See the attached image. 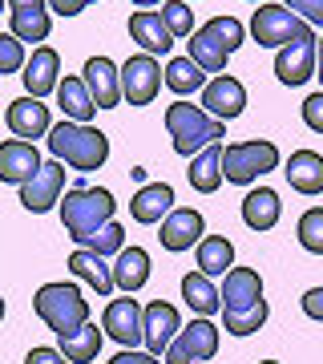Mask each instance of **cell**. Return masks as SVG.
Returning a JSON list of instances; mask_svg holds the SVG:
<instances>
[{
	"label": "cell",
	"mask_w": 323,
	"mask_h": 364,
	"mask_svg": "<svg viewBox=\"0 0 323 364\" xmlns=\"http://www.w3.org/2000/svg\"><path fill=\"white\" fill-rule=\"evenodd\" d=\"M114 210H117V203L105 186H73V191H65V198H61L65 235H69L77 247H85L102 227L114 223Z\"/></svg>",
	"instance_id": "cell-1"
},
{
	"label": "cell",
	"mask_w": 323,
	"mask_h": 364,
	"mask_svg": "<svg viewBox=\"0 0 323 364\" xmlns=\"http://www.w3.org/2000/svg\"><path fill=\"white\" fill-rule=\"evenodd\" d=\"M45 142H49V154L57 162L81 170V174L102 170L105 158H109V138L93 126H81V122H57Z\"/></svg>",
	"instance_id": "cell-2"
},
{
	"label": "cell",
	"mask_w": 323,
	"mask_h": 364,
	"mask_svg": "<svg viewBox=\"0 0 323 364\" xmlns=\"http://www.w3.org/2000/svg\"><path fill=\"white\" fill-rule=\"evenodd\" d=\"M33 312L49 324L53 336L61 340V336H73V332H81V328L89 324V299H85V291H81L77 284L57 279V284L37 287V296H33Z\"/></svg>",
	"instance_id": "cell-3"
},
{
	"label": "cell",
	"mask_w": 323,
	"mask_h": 364,
	"mask_svg": "<svg viewBox=\"0 0 323 364\" xmlns=\"http://www.w3.org/2000/svg\"><path fill=\"white\" fill-rule=\"evenodd\" d=\"M166 130L174 138V150L182 158H194V154H202L207 146L226 138V122L210 117L202 105H190L186 97H178L174 105H166Z\"/></svg>",
	"instance_id": "cell-4"
},
{
	"label": "cell",
	"mask_w": 323,
	"mask_h": 364,
	"mask_svg": "<svg viewBox=\"0 0 323 364\" xmlns=\"http://www.w3.org/2000/svg\"><path fill=\"white\" fill-rule=\"evenodd\" d=\"M267 170H279V146L267 138H246V142H231L222 150V178L234 186H251Z\"/></svg>",
	"instance_id": "cell-5"
},
{
	"label": "cell",
	"mask_w": 323,
	"mask_h": 364,
	"mask_svg": "<svg viewBox=\"0 0 323 364\" xmlns=\"http://www.w3.org/2000/svg\"><path fill=\"white\" fill-rule=\"evenodd\" d=\"M251 37L263 45V49H283V45H295V41L315 37L307 21H299L287 4H258L255 16H251Z\"/></svg>",
	"instance_id": "cell-6"
},
{
	"label": "cell",
	"mask_w": 323,
	"mask_h": 364,
	"mask_svg": "<svg viewBox=\"0 0 323 364\" xmlns=\"http://www.w3.org/2000/svg\"><path fill=\"white\" fill-rule=\"evenodd\" d=\"M219 340H222L219 328L198 316V320H190V324L174 336V344L166 348L162 360H166V364H207V360L219 356Z\"/></svg>",
	"instance_id": "cell-7"
},
{
	"label": "cell",
	"mask_w": 323,
	"mask_h": 364,
	"mask_svg": "<svg viewBox=\"0 0 323 364\" xmlns=\"http://www.w3.org/2000/svg\"><path fill=\"white\" fill-rule=\"evenodd\" d=\"M102 332L105 336H114L121 348H138V344H146V308L138 304V299H109L102 312Z\"/></svg>",
	"instance_id": "cell-8"
},
{
	"label": "cell",
	"mask_w": 323,
	"mask_h": 364,
	"mask_svg": "<svg viewBox=\"0 0 323 364\" xmlns=\"http://www.w3.org/2000/svg\"><path fill=\"white\" fill-rule=\"evenodd\" d=\"M162 85H166V69L158 65L150 53H138L121 65V97L129 105H150Z\"/></svg>",
	"instance_id": "cell-9"
},
{
	"label": "cell",
	"mask_w": 323,
	"mask_h": 364,
	"mask_svg": "<svg viewBox=\"0 0 323 364\" xmlns=\"http://www.w3.org/2000/svg\"><path fill=\"white\" fill-rule=\"evenodd\" d=\"M61 195H65V162L53 158L21 186V207L33 210V215H45V210L61 207Z\"/></svg>",
	"instance_id": "cell-10"
},
{
	"label": "cell",
	"mask_w": 323,
	"mask_h": 364,
	"mask_svg": "<svg viewBox=\"0 0 323 364\" xmlns=\"http://www.w3.org/2000/svg\"><path fill=\"white\" fill-rule=\"evenodd\" d=\"M162 247L174 251V255H182V251H190L198 247L202 239H207V219H202V210H194V207H174L162 219Z\"/></svg>",
	"instance_id": "cell-11"
},
{
	"label": "cell",
	"mask_w": 323,
	"mask_h": 364,
	"mask_svg": "<svg viewBox=\"0 0 323 364\" xmlns=\"http://www.w3.org/2000/svg\"><path fill=\"white\" fill-rule=\"evenodd\" d=\"M315 65H319V37L295 41V45H283L279 57H275V77L283 85H303V81L315 77Z\"/></svg>",
	"instance_id": "cell-12"
},
{
	"label": "cell",
	"mask_w": 323,
	"mask_h": 364,
	"mask_svg": "<svg viewBox=\"0 0 323 364\" xmlns=\"http://www.w3.org/2000/svg\"><path fill=\"white\" fill-rule=\"evenodd\" d=\"M9 25H13V37L16 41H49V28H53V9L49 0H9Z\"/></svg>",
	"instance_id": "cell-13"
},
{
	"label": "cell",
	"mask_w": 323,
	"mask_h": 364,
	"mask_svg": "<svg viewBox=\"0 0 323 364\" xmlns=\"http://www.w3.org/2000/svg\"><path fill=\"white\" fill-rule=\"evenodd\" d=\"M202 109L210 117H219V122H234V117L246 109V90L243 81L231 77V73H219V77L207 81V90H202Z\"/></svg>",
	"instance_id": "cell-14"
},
{
	"label": "cell",
	"mask_w": 323,
	"mask_h": 364,
	"mask_svg": "<svg viewBox=\"0 0 323 364\" xmlns=\"http://www.w3.org/2000/svg\"><path fill=\"white\" fill-rule=\"evenodd\" d=\"M4 122H9V130L16 134V138H25V142H33V138H49L53 130V117H49V105L40 102V97H16V102H9V109H4Z\"/></svg>",
	"instance_id": "cell-15"
},
{
	"label": "cell",
	"mask_w": 323,
	"mask_h": 364,
	"mask_svg": "<svg viewBox=\"0 0 323 364\" xmlns=\"http://www.w3.org/2000/svg\"><path fill=\"white\" fill-rule=\"evenodd\" d=\"M81 77L89 85L97 109H117V105L126 102L121 97V65H114L109 57H89L85 69H81Z\"/></svg>",
	"instance_id": "cell-16"
},
{
	"label": "cell",
	"mask_w": 323,
	"mask_h": 364,
	"mask_svg": "<svg viewBox=\"0 0 323 364\" xmlns=\"http://www.w3.org/2000/svg\"><path fill=\"white\" fill-rule=\"evenodd\" d=\"M222 312H251L263 304V275L255 267H231L222 275Z\"/></svg>",
	"instance_id": "cell-17"
},
{
	"label": "cell",
	"mask_w": 323,
	"mask_h": 364,
	"mask_svg": "<svg viewBox=\"0 0 323 364\" xmlns=\"http://www.w3.org/2000/svg\"><path fill=\"white\" fill-rule=\"evenodd\" d=\"M178 332H182V316L174 304H166V299L146 304V352L150 356H166V348L174 344Z\"/></svg>",
	"instance_id": "cell-18"
},
{
	"label": "cell",
	"mask_w": 323,
	"mask_h": 364,
	"mask_svg": "<svg viewBox=\"0 0 323 364\" xmlns=\"http://www.w3.org/2000/svg\"><path fill=\"white\" fill-rule=\"evenodd\" d=\"M45 166L37 154V146L25 142V138H9V142H0V182H9V186H25L37 170Z\"/></svg>",
	"instance_id": "cell-19"
},
{
	"label": "cell",
	"mask_w": 323,
	"mask_h": 364,
	"mask_svg": "<svg viewBox=\"0 0 323 364\" xmlns=\"http://www.w3.org/2000/svg\"><path fill=\"white\" fill-rule=\"evenodd\" d=\"M21 81H25L28 97H40V102H45V93H57V85H61V57H57V49L37 45L25 73H21Z\"/></svg>",
	"instance_id": "cell-20"
},
{
	"label": "cell",
	"mask_w": 323,
	"mask_h": 364,
	"mask_svg": "<svg viewBox=\"0 0 323 364\" xmlns=\"http://www.w3.org/2000/svg\"><path fill=\"white\" fill-rule=\"evenodd\" d=\"M170 210H174V186L170 182H146L142 191L129 198V215H133V223H142V227L162 223Z\"/></svg>",
	"instance_id": "cell-21"
},
{
	"label": "cell",
	"mask_w": 323,
	"mask_h": 364,
	"mask_svg": "<svg viewBox=\"0 0 323 364\" xmlns=\"http://www.w3.org/2000/svg\"><path fill=\"white\" fill-rule=\"evenodd\" d=\"M129 37L138 41V45H142V53H150V57L174 49V33L166 28V21H162V13H158V9H142V13L129 16Z\"/></svg>",
	"instance_id": "cell-22"
},
{
	"label": "cell",
	"mask_w": 323,
	"mask_h": 364,
	"mask_svg": "<svg viewBox=\"0 0 323 364\" xmlns=\"http://www.w3.org/2000/svg\"><path fill=\"white\" fill-rule=\"evenodd\" d=\"M291 191L299 195H323V154L319 150H295L283 166Z\"/></svg>",
	"instance_id": "cell-23"
},
{
	"label": "cell",
	"mask_w": 323,
	"mask_h": 364,
	"mask_svg": "<svg viewBox=\"0 0 323 364\" xmlns=\"http://www.w3.org/2000/svg\"><path fill=\"white\" fill-rule=\"evenodd\" d=\"M114 284L121 296H133L150 284V251L146 247H126L114 259Z\"/></svg>",
	"instance_id": "cell-24"
},
{
	"label": "cell",
	"mask_w": 323,
	"mask_h": 364,
	"mask_svg": "<svg viewBox=\"0 0 323 364\" xmlns=\"http://www.w3.org/2000/svg\"><path fill=\"white\" fill-rule=\"evenodd\" d=\"M283 215V203L275 195L271 186H255V191H246L243 198V223L251 231H271L275 223Z\"/></svg>",
	"instance_id": "cell-25"
},
{
	"label": "cell",
	"mask_w": 323,
	"mask_h": 364,
	"mask_svg": "<svg viewBox=\"0 0 323 364\" xmlns=\"http://www.w3.org/2000/svg\"><path fill=\"white\" fill-rule=\"evenodd\" d=\"M57 105H61L65 122H81V126H89V117L97 114V102H93L85 77H65L57 85Z\"/></svg>",
	"instance_id": "cell-26"
},
{
	"label": "cell",
	"mask_w": 323,
	"mask_h": 364,
	"mask_svg": "<svg viewBox=\"0 0 323 364\" xmlns=\"http://www.w3.org/2000/svg\"><path fill=\"white\" fill-rule=\"evenodd\" d=\"M182 299L190 304L194 316H202V320H210L214 312H222V291L214 287V279L202 272H190L182 275Z\"/></svg>",
	"instance_id": "cell-27"
},
{
	"label": "cell",
	"mask_w": 323,
	"mask_h": 364,
	"mask_svg": "<svg viewBox=\"0 0 323 364\" xmlns=\"http://www.w3.org/2000/svg\"><path fill=\"white\" fill-rule=\"evenodd\" d=\"M69 272L77 275V279H85V284L97 291V296H114V267L102 259V255H93V251L77 247L73 255H69Z\"/></svg>",
	"instance_id": "cell-28"
},
{
	"label": "cell",
	"mask_w": 323,
	"mask_h": 364,
	"mask_svg": "<svg viewBox=\"0 0 323 364\" xmlns=\"http://www.w3.org/2000/svg\"><path fill=\"white\" fill-rule=\"evenodd\" d=\"M222 150H226V146L214 142V146H207L202 154L190 158L186 178H190V186L198 191V195H214V191L222 186Z\"/></svg>",
	"instance_id": "cell-29"
},
{
	"label": "cell",
	"mask_w": 323,
	"mask_h": 364,
	"mask_svg": "<svg viewBox=\"0 0 323 364\" xmlns=\"http://www.w3.org/2000/svg\"><path fill=\"white\" fill-rule=\"evenodd\" d=\"M234 267V243L226 235H207L202 243H198V272L202 275H226Z\"/></svg>",
	"instance_id": "cell-30"
},
{
	"label": "cell",
	"mask_w": 323,
	"mask_h": 364,
	"mask_svg": "<svg viewBox=\"0 0 323 364\" xmlns=\"http://www.w3.org/2000/svg\"><path fill=\"white\" fill-rule=\"evenodd\" d=\"M166 90H174L178 97H190V93L207 90V69L198 65L194 57H174L166 65Z\"/></svg>",
	"instance_id": "cell-31"
},
{
	"label": "cell",
	"mask_w": 323,
	"mask_h": 364,
	"mask_svg": "<svg viewBox=\"0 0 323 364\" xmlns=\"http://www.w3.org/2000/svg\"><path fill=\"white\" fill-rule=\"evenodd\" d=\"M186 57H194V61L207 69V73H214V77H219L222 69H226V57H231V53L222 49V45L210 37L207 28H194V37L186 41Z\"/></svg>",
	"instance_id": "cell-32"
},
{
	"label": "cell",
	"mask_w": 323,
	"mask_h": 364,
	"mask_svg": "<svg viewBox=\"0 0 323 364\" xmlns=\"http://www.w3.org/2000/svg\"><path fill=\"white\" fill-rule=\"evenodd\" d=\"M57 344H61L69 364H93L97 352H102V332H97V324H85L81 332H73V336H61Z\"/></svg>",
	"instance_id": "cell-33"
},
{
	"label": "cell",
	"mask_w": 323,
	"mask_h": 364,
	"mask_svg": "<svg viewBox=\"0 0 323 364\" xmlns=\"http://www.w3.org/2000/svg\"><path fill=\"white\" fill-rule=\"evenodd\" d=\"M295 239H299V247H303V251L323 255V207H311V210H303V215H299Z\"/></svg>",
	"instance_id": "cell-34"
},
{
	"label": "cell",
	"mask_w": 323,
	"mask_h": 364,
	"mask_svg": "<svg viewBox=\"0 0 323 364\" xmlns=\"http://www.w3.org/2000/svg\"><path fill=\"white\" fill-rule=\"evenodd\" d=\"M267 316H271V308H267V299H263L251 312H222V328H226L231 336H255L258 328L267 324Z\"/></svg>",
	"instance_id": "cell-35"
},
{
	"label": "cell",
	"mask_w": 323,
	"mask_h": 364,
	"mask_svg": "<svg viewBox=\"0 0 323 364\" xmlns=\"http://www.w3.org/2000/svg\"><path fill=\"white\" fill-rule=\"evenodd\" d=\"M202 28H207V33H210L214 41H219V45H222L226 53H234V49H239V45L246 41V25L239 21V16H210V21H207Z\"/></svg>",
	"instance_id": "cell-36"
},
{
	"label": "cell",
	"mask_w": 323,
	"mask_h": 364,
	"mask_svg": "<svg viewBox=\"0 0 323 364\" xmlns=\"http://www.w3.org/2000/svg\"><path fill=\"white\" fill-rule=\"evenodd\" d=\"M158 13H162L166 28L174 33V41H190L194 37V13H190V4H186V0H166Z\"/></svg>",
	"instance_id": "cell-37"
},
{
	"label": "cell",
	"mask_w": 323,
	"mask_h": 364,
	"mask_svg": "<svg viewBox=\"0 0 323 364\" xmlns=\"http://www.w3.org/2000/svg\"><path fill=\"white\" fill-rule=\"evenodd\" d=\"M85 251L102 255V259H109V255H121V251H126V231H121V223H109V227H102V231L93 235L89 243H85Z\"/></svg>",
	"instance_id": "cell-38"
},
{
	"label": "cell",
	"mask_w": 323,
	"mask_h": 364,
	"mask_svg": "<svg viewBox=\"0 0 323 364\" xmlns=\"http://www.w3.org/2000/svg\"><path fill=\"white\" fill-rule=\"evenodd\" d=\"M28 57H25V41H16L13 33H0V77L4 73H16L25 69Z\"/></svg>",
	"instance_id": "cell-39"
},
{
	"label": "cell",
	"mask_w": 323,
	"mask_h": 364,
	"mask_svg": "<svg viewBox=\"0 0 323 364\" xmlns=\"http://www.w3.org/2000/svg\"><path fill=\"white\" fill-rule=\"evenodd\" d=\"M283 4L299 16V21H307V25H323V0H283Z\"/></svg>",
	"instance_id": "cell-40"
},
{
	"label": "cell",
	"mask_w": 323,
	"mask_h": 364,
	"mask_svg": "<svg viewBox=\"0 0 323 364\" xmlns=\"http://www.w3.org/2000/svg\"><path fill=\"white\" fill-rule=\"evenodd\" d=\"M303 122H307V130L323 134V90L311 93L307 102H303Z\"/></svg>",
	"instance_id": "cell-41"
},
{
	"label": "cell",
	"mask_w": 323,
	"mask_h": 364,
	"mask_svg": "<svg viewBox=\"0 0 323 364\" xmlns=\"http://www.w3.org/2000/svg\"><path fill=\"white\" fill-rule=\"evenodd\" d=\"M299 304H303V312H307L311 320H319V324H323V287H307Z\"/></svg>",
	"instance_id": "cell-42"
},
{
	"label": "cell",
	"mask_w": 323,
	"mask_h": 364,
	"mask_svg": "<svg viewBox=\"0 0 323 364\" xmlns=\"http://www.w3.org/2000/svg\"><path fill=\"white\" fill-rule=\"evenodd\" d=\"M89 4H97V0H49V9L57 16H77V13H85Z\"/></svg>",
	"instance_id": "cell-43"
},
{
	"label": "cell",
	"mask_w": 323,
	"mask_h": 364,
	"mask_svg": "<svg viewBox=\"0 0 323 364\" xmlns=\"http://www.w3.org/2000/svg\"><path fill=\"white\" fill-rule=\"evenodd\" d=\"M25 364H69L61 348H33L25 356Z\"/></svg>",
	"instance_id": "cell-44"
},
{
	"label": "cell",
	"mask_w": 323,
	"mask_h": 364,
	"mask_svg": "<svg viewBox=\"0 0 323 364\" xmlns=\"http://www.w3.org/2000/svg\"><path fill=\"white\" fill-rule=\"evenodd\" d=\"M129 4H138V9H154V4H166V0H129Z\"/></svg>",
	"instance_id": "cell-45"
},
{
	"label": "cell",
	"mask_w": 323,
	"mask_h": 364,
	"mask_svg": "<svg viewBox=\"0 0 323 364\" xmlns=\"http://www.w3.org/2000/svg\"><path fill=\"white\" fill-rule=\"evenodd\" d=\"M315 77H319V85H323V37H319V65H315Z\"/></svg>",
	"instance_id": "cell-46"
},
{
	"label": "cell",
	"mask_w": 323,
	"mask_h": 364,
	"mask_svg": "<svg viewBox=\"0 0 323 364\" xmlns=\"http://www.w3.org/2000/svg\"><path fill=\"white\" fill-rule=\"evenodd\" d=\"M0 320H4V299H0Z\"/></svg>",
	"instance_id": "cell-47"
},
{
	"label": "cell",
	"mask_w": 323,
	"mask_h": 364,
	"mask_svg": "<svg viewBox=\"0 0 323 364\" xmlns=\"http://www.w3.org/2000/svg\"><path fill=\"white\" fill-rule=\"evenodd\" d=\"M258 364H279V360H258Z\"/></svg>",
	"instance_id": "cell-48"
},
{
	"label": "cell",
	"mask_w": 323,
	"mask_h": 364,
	"mask_svg": "<svg viewBox=\"0 0 323 364\" xmlns=\"http://www.w3.org/2000/svg\"><path fill=\"white\" fill-rule=\"evenodd\" d=\"M0 9H9V0H0Z\"/></svg>",
	"instance_id": "cell-49"
},
{
	"label": "cell",
	"mask_w": 323,
	"mask_h": 364,
	"mask_svg": "<svg viewBox=\"0 0 323 364\" xmlns=\"http://www.w3.org/2000/svg\"><path fill=\"white\" fill-rule=\"evenodd\" d=\"M251 4H267V0H251Z\"/></svg>",
	"instance_id": "cell-50"
},
{
	"label": "cell",
	"mask_w": 323,
	"mask_h": 364,
	"mask_svg": "<svg viewBox=\"0 0 323 364\" xmlns=\"http://www.w3.org/2000/svg\"><path fill=\"white\" fill-rule=\"evenodd\" d=\"M186 4H190V0H186Z\"/></svg>",
	"instance_id": "cell-51"
},
{
	"label": "cell",
	"mask_w": 323,
	"mask_h": 364,
	"mask_svg": "<svg viewBox=\"0 0 323 364\" xmlns=\"http://www.w3.org/2000/svg\"><path fill=\"white\" fill-rule=\"evenodd\" d=\"M109 364H114V360H109Z\"/></svg>",
	"instance_id": "cell-52"
}]
</instances>
